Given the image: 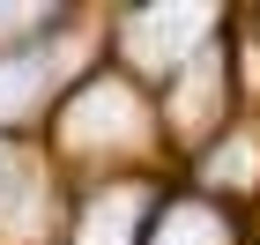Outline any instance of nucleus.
Returning a JSON list of instances; mask_svg holds the SVG:
<instances>
[{
    "mask_svg": "<svg viewBox=\"0 0 260 245\" xmlns=\"http://www.w3.org/2000/svg\"><path fill=\"white\" fill-rule=\"evenodd\" d=\"M126 134H141V104H134V89H119V82H89V89L75 97V112H67V149L126 142Z\"/></svg>",
    "mask_w": 260,
    "mask_h": 245,
    "instance_id": "nucleus-1",
    "label": "nucleus"
},
{
    "mask_svg": "<svg viewBox=\"0 0 260 245\" xmlns=\"http://www.w3.org/2000/svg\"><path fill=\"white\" fill-rule=\"evenodd\" d=\"M201 30H208L201 8H149V15L126 30V52H134L141 67H164V60H179V52H193Z\"/></svg>",
    "mask_w": 260,
    "mask_h": 245,
    "instance_id": "nucleus-2",
    "label": "nucleus"
},
{
    "mask_svg": "<svg viewBox=\"0 0 260 245\" xmlns=\"http://www.w3.org/2000/svg\"><path fill=\"white\" fill-rule=\"evenodd\" d=\"M134 223H141V193H104L75 223V245H134Z\"/></svg>",
    "mask_w": 260,
    "mask_h": 245,
    "instance_id": "nucleus-3",
    "label": "nucleus"
},
{
    "mask_svg": "<svg viewBox=\"0 0 260 245\" xmlns=\"http://www.w3.org/2000/svg\"><path fill=\"white\" fill-rule=\"evenodd\" d=\"M156 245H231V223L216 208H201V201H179V208H164Z\"/></svg>",
    "mask_w": 260,
    "mask_h": 245,
    "instance_id": "nucleus-4",
    "label": "nucleus"
},
{
    "mask_svg": "<svg viewBox=\"0 0 260 245\" xmlns=\"http://www.w3.org/2000/svg\"><path fill=\"white\" fill-rule=\"evenodd\" d=\"M38 97H45V60H38V52L0 60V119H22Z\"/></svg>",
    "mask_w": 260,
    "mask_h": 245,
    "instance_id": "nucleus-5",
    "label": "nucleus"
},
{
    "mask_svg": "<svg viewBox=\"0 0 260 245\" xmlns=\"http://www.w3.org/2000/svg\"><path fill=\"white\" fill-rule=\"evenodd\" d=\"M15 193H22V163H15V149H0V216L15 208Z\"/></svg>",
    "mask_w": 260,
    "mask_h": 245,
    "instance_id": "nucleus-6",
    "label": "nucleus"
}]
</instances>
